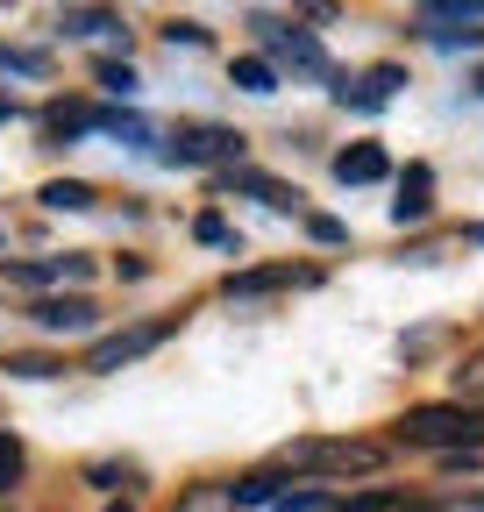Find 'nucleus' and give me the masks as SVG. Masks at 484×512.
I'll return each instance as SVG.
<instances>
[{
  "label": "nucleus",
  "mask_w": 484,
  "mask_h": 512,
  "mask_svg": "<svg viewBox=\"0 0 484 512\" xmlns=\"http://www.w3.org/2000/svg\"><path fill=\"white\" fill-rule=\"evenodd\" d=\"M164 36H171V43H207V29H200V22H171Z\"/></svg>",
  "instance_id": "393cba45"
},
{
  "label": "nucleus",
  "mask_w": 484,
  "mask_h": 512,
  "mask_svg": "<svg viewBox=\"0 0 484 512\" xmlns=\"http://www.w3.org/2000/svg\"><path fill=\"white\" fill-rule=\"evenodd\" d=\"M335 178H342V185H378V178H385V150H378V143H349V150L335 157Z\"/></svg>",
  "instance_id": "6e6552de"
},
{
  "label": "nucleus",
  "mask_w": 484,
  "mask_h": 512,
  "mask_svg": "<svg viewBox=\"0 0 484 512\" xmlns=\"http://www.w3.org/2000/svg\"><path fill=\"white\" fill-rule=\"evenodd\" d=\"M157 342H164V320H143V328H121V335H107V342H93V349H86V370H121V363L150 356Z\"/></svg>",
  "instance_id": "7ed1b4c3"
},
{
  "label": "nucleus",
  "mask_w": 484,
  "mask_h": 512,
  "mask_svg": "<svg viewBox=\"0 0 484 512\" xmlns=\"http://www.w3.org/2000/svg\"><path fill=\"white\" fill-rule=\"evenodd\" d=\"M43 128H50V136H86V128H100V114L93 107H50Z\"/></svg>",
  "instance_id": "f8f14e48"
},
{
  "label": "nucleus",
  "mask_w": 484,
  "mask_h": 512,
  "mask_svg": "<svg viewBox=\"0 0 484 512\" xmlns=\"http://www.w3.org/2000/svg\"><path fill=\"white\" fill-rule=\"evenodd\" d=\"M178 512H235V505H228V491L200 484V491H186V505H178Z\"/></svg>",
  "instance_id": "a211bd4d"
},
{
  "label": "nucleus",
  "mask_w": 484,
  "mask_h": 512,
  "mask_svg": "<svg viewBox=\"0 0 484 512\" xmlns=\"http://www.w3.org/2000/svg\"><path fill=\"white\" fill-rule=\"evenodd\" d=\"M484 0H420V22H477Z\"/></svg>",
  "instance_id": "ddd939ff"
},
{
  "label": "nucleus",
  "mask_w": 484,
  "mask_h": 512,
  "mask_svg": "<svg viewBox=\"0 0 484 512\" xmlns=\"http://www.w3.org/2000/svg\"><path fill=\"white\" fill-rule=\"evenodd\" d=\"M235 86L242 93H278V72H271L264 57H235Z\"/></svg>",
  "instance_id": "4468645a"
},
{
  "label": "nucleus",
  "mask_w": 484,
  "mask_h": 512,
  "mask_svg": "<svg viewBox=\"0 0 484 512\" xmlns=\"http://www.w3.org/2000/svg\"><path fill=\"white\" fill-rule=\"evenodd\" d=\"M456 406H477V413H484V356H477L470 370H456Z\"/></svg>",
  "instance_id": "dca6fc26"
},
{
  "label": "nucleus",
  "mask_w": 484,
  "mask_h": 512,
  "mask_svg": "<svg viewBox=\"0 0 484 512\" xmlns=\"http://www.w3.org/2000/svg\"><path fill=\"white\" fill-rule=\"evenodd\" d=\"M43 278H50V271H43V264H8V285H22V292H36V285H43Z\"/></svg>",
  "instance_id": "5701e85b"
},
{
  "label": "nucleus",
  "mask_w": 484,
  "mask_h": 512,
  "mask_svg": "<svg viewBox=\"0 0 484 512\" xmlns=\"http://www.w3.org/2000/svg\"><path fill=\"white\" fill-rule=\"evenodd\" d=\"M22 477V441H8V434H0V491H8Z\"/></svg>",
  "instance_id": "6ab92c4d"
},
{
  "label": "nucleus",
  "mask_w": 484,
  "mask_h": 512,
  "mask_svg": "<svg viewBox=\"0 0 484 512\" xmlns=\"http://www.w3.org/2000/svg\"><path fill=\"white\" fill-rule=\"evenodd\" d=\"M36 320H43L50 335H86L100 313H93V299H43V306H36Z\"/></svg>",
  "instance_id": "0eeeda50"
},
{
  "label": "nucleus",
  "mask_w": 484,
  "mask_h": 512,
  "mask_svg": "<svg viewBox=\"0 0 484 512\" xmlns=\"http://www.w3.org/2000/svg\"><path fill=\"white\" fill-rule=\"evenodd\" d=\"M435 43H442V50H477L484 29H435Z\"/></svg>",
  "instance_id": "412c9836"
},
{
  "label": "nucleus",
  "mask_w": 484,
  "mask_h": 512,
  "mask_svg": "<svg viewBox=\"0 0 484 512\" xmlns=\"http://www.w3.org/2000/svg\"><path fill=\"white\" fill-rule=\"evenodd\" d=\"M100 86L129 100V93H136V72H129V64H100Z\"/></svg>",
  "instance_id": "aec40b11"
},
{
  "label": "nucleus",
  "mask_w": 484,
  "mask_h": 512,
  "mask_svg": "<svg viewBox=\"0 0 484 512\" xmlns=\"http://www.w3.org/2000/svg\"><path fill=\"white\" fill-rule=\"evenodd\" d=\"M264 29V43L278 50V57H292L299 72H314V79H328V57H321V43L314 36H299V29H278V22H257Z\"/></svg>",
  "instance_id": "39448f33"
},
{
  "label": "nucleus",
  "mask_w": 484,
  "mask_h": 512,
  "mask_svg": "<svg viewBox=\"0 0 484 512\" xmlns=\"http://www.w3.org/2000/svg\"><path fill=\"white\" fill-rule=\"evenodd\" d=\"M8 370H15V377H57L50 356H8Z\"/></svg>",
  "instance_id": "4be33fe9"
},
{
  "label": "nucleus",
  "mask_w": 484,
  "mask_h": 512,
  "mask_svg": "<svg viewBox=\"0 0 484 512\" xmlns=\"http://www.w3.org/2000/svg\"><path fill=\"white\" fill-rule=\"evenodd\" d=\"M43 207L79 214V207H93V185H79V178H50V185H43Z\"/></svg>",
  "instance_id": "9b49d317"
},
{
  "label": "nucleus",
  "mask_w": 484,
  "mask_h": 512,
  "mask_svg": "<svg viewBox=\"0 0 484 512\" xmlns=\"http://www.w3.org/2000/svg\"><path fill=\"white\" fill-rule=\"evenodd\" d=\"M314 271H242L228 278V299H257V292H278V285H307Z\"/></svg>",
  "instance_id": "9d476101"
},
{
  "label": "nucleus",
  "mask_w": 484,
  "mask_h": 512,
  "mask_svg": "<svg viewBox=\"0 0 484 512\" xmlns=\"http://www.w3.org/2000/svg\"><path fill=\"white\" fill-rule=\"evenodd\" d=\"M235 150H242V136H228V128H186V136H171V157L178 164H221Z\"/></svg>",
  "instance_id": "20e7f679"
},
{
  "label": "nucleus",
  "mask_w": 484,
  "mask_h": 512,
  "mask_svg": "<svg viewBox=\"0 0 484 512\" xmlns=\"http://www.w3.org/2000/svg\"><path fill=\"white\" fill-rule=\"evenodd\" d=\"M470 242H484V228H470Z\"/></svg>",
  "instance_id": "bb28decb"
},
{
  "label": "nucleus",
  "mask_w": 484,
  "mask_h": 512,
  "mask_svg": "<svg viewBox=\"0 0 484 512\" xmlns=\"http://www.w3.org/2000/svg\"><path fill=\"white\" fill-rule=\"evenodd\" d=\"M57 29H72V36H107L114 22H107L100 8H79V15H65V22H57Z\"/></svg>",
  "instance_id": "f3484780"
},
{
  "label": "nucleus",
  "mask_w": 484,
  "mask_h": 512,
  "mask_svg": "<svg viewBox=\"0 0 484 512\" xmlns=\"http://www.w3.org/2000/svg\"><path fill=\"white\" fill-rule=\"evenodd\" d=\"M399 441H420V448H477L484 441V413L477 406H413L399 420Z\"/></svg>",
  "instance_id": "f257e3e1"
},
{
  "label": "nucleus",
  "mask_w": 484,
  "mask_h": 512,
  "mask_svg": "<svg viewBox=\"0 0 484 512\" xmlns=\"http://www.w3.org/2000/svg\"><path fill=\"white\" fill-rule=\"evenodd\" d=\"M321 505H328L321 491H292V498H278V512H321Z\"/></svg>",
  "instance_id": "b1692460"
},
{
  "label": "nucleus",
  "mask_w": 484,
  "mask_h": 512,
  "mask_svg": "<svg viewBox=\"0 0 484 512\" xmlns=\"http://www.w3.org/2000/svg\"><path fill=\"white\" fill-rule=\"evenodd\" d=\"M428 207H435V171H428V164H413V171L399 178V200H392V221L406 228V221H420Z\"/></svg>",
  "instance_id": "423d86ee"
},
{
  "label": "nucleus",
  "mask_w": 484,
  "mask_h": 512,
  "mask_svg": "<svg viewBox=\"0 0 484 512\" xmlns=\"http://www.w3.org/2000/svg\"><path fill=\"white\" fill-rule=\"evenodd\" d=\"M477 512H484V505H477Z\"/></svg>",
  "instance_id": "c85d7f7f"
},
{
  "label": "nucleus",
  "mask_w": 484,
  "mask_h": 512,
  "mask_svg": "<svg viewBox=\"0 0 484 512\" xmlns=\"http://www.w3.org/2000/svg\"><path fill=\"white\" fill-rule=\"evenodd\" d=\"M107 512H129V505H107Z\"/></svg>",
  "instance_id": "cd10ccee"
},
{
  "label": "nucleus",
  "mask_w": 484,
  "mask_h": 512,
  "mask_svg": "<svg viewBox=\"0 0 484 512\" xmlns=\"http://www.w3.org/2000/svg\"><path fill=\"white\" fill-rule=\"evenodd\" d=\"M278 463L285 470H314V477H371L378 448L371 441H292Z\"/></svg>",
  "instance_id": "f03ea898"
},
{
  "label": "nucleus",
  "mask_w": 484,
  "mask_h": 512,
  "mask_svg": "<svg viewBox=\"0 0 484 512\" xmlns=\"http://www.w3.org/2000/svg\"><path fill=\"white\" fill-rule=\"evenodd\" d=\"M278 498V477L271 470H257V477H242L235 491H228V505H271Z\"/></svg>",
  "instance_id": "2eb2a0df"
},
{
  "label": "nucleus",
  "mask_w": 484,
  "mask_h": 512,
  "mask_svg": "<svg viewBox=\"0 0 484 512\" xmlns=\"http://www.w3.org/2000/svg\"><path fill=\"white\" fill-rule=\"evenodd\" d=\"M8 114H15V100H8V93H0V121H8Z\"/></svg>",
  "instance_id": "a878e982"
},
{
  "label": "nucleus",
  "mask_w": 484,
  "mask_h": 512,
  "mask_svg": "<svg viewBox=\"0 0 484 512\" xmlns=\"http://www.w3.org/2000/svg\"><path fill=\"white\" fill-rule=\"evenodd\" d=\"M228 185L235 192H257L264 207H278V214H299V192L292 185H278V178H257V171H228Z\"/></svg>",
  "instance_id": "1a4fd4ad"
}]
</instances>
